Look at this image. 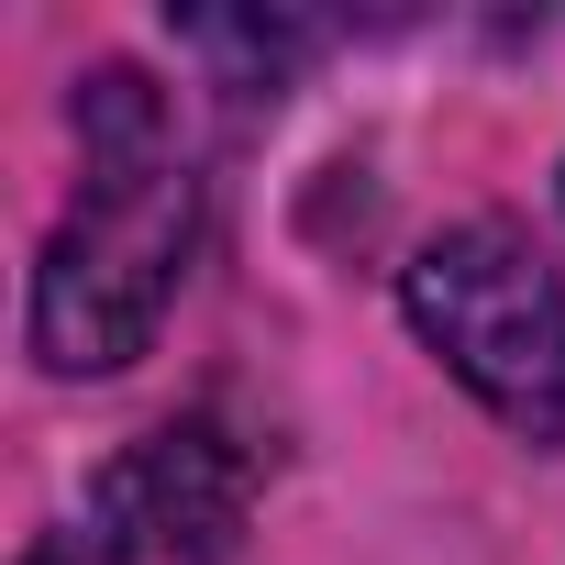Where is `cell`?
Returning a JSON list of instances; mask_svg holds the SVG:
<instances>
[{
  "label": "cell",
  "mask_w": 565,
  "mask_h": 565,
  "mask_svg": "<svg viewBox=\"0 0 565 565\" xmlns=\"http://www.w3.org/2000/svg\"><path fill=\"white\" fill-rule=\"evenodd\" d=\"M78 145H89V189L34 266V355L56 377H111L156 344L178 300L200 189H189L178 111L145 67H100L78 89Z\"/></svg>",
  "instance_id": "1"
},
{
  "label": "cell",
  "mask_w": 565,
  "mask_h": 565,
  "mask_svg": "<svg viewBox=\"0 0 565 565\" xmlns=\"http://www.w3.org/2000/svg\"><path fill=\"white\" fill-rule=\"evenodd\" d=\"M100 532H111L122 554H156V565H222L233 532H244V455H233L211 422L145 433V444L100 477Z\"/></svg>",
  "instance_id": "3"
},
{
  "label": "cell",
  "mask_w": 565,
  "mask_h": 565,
  "mask_svg": "<svg viewBox=\"0 0 565 565\" xmlns=\"http://www.w3.org/2000/svg\"><path fill=\"white\" fill-rule=\"evenodd\" d=\"M422 344L532 444H565V289L510 222H455L411 255Z\"/></svg>",
  "instance_id": "2"
},
{
  "label": "cell",
  "mask_w": 565,
  "mask_h": 565,
  "mask_svg": "<svg viewBox=\"0 0 565 565\" xmlns=\"http://www.w3.org/2000/svg\"><path fill=\"white\" fill-rule=\"evenodd\" d=\"M23 565H134V554H122L111 532H56V543H34Z\"/></svg>",
  "instance_id": "4"
}]
</instances>
